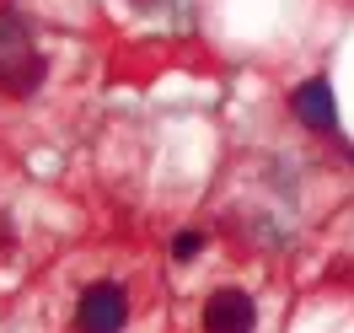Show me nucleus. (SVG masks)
I'll return each mask as SVG.
<instances>
[{
	"label": "nucleus",
	"instance_id": "1",
	"mask_svg": "<svg viewBox=\"0 0 354 333\" xmlns=\"http://www.w3.org/2000/svg\"><path fill=\"white\" fill-rule=\"evenodd\" d=\"M38 81H44V54L32 48L27 22L22 17H0V87L27 97Z\"/></svg>",
	"mask_w": 354,
	"mask_h": 333
},
{
	"label": "nucleus",
	"instance_id": "2",
	"mask_svg": "<svg viewBox=\"0 0 354 333\" xmlns=\"http://www.w3.org/2000/svg\"><path fill=\"white\" fill-rule=\"evenodd\" d=\"M129 323V296L124 285H86L75 301V333H124Z\"/></svg>",
	"mask_w": 354,
	"mask_h": 333
},
{
	"label": "nucleus",
	"instance_id": "3",
	"mask_svg": "<svg viewBox=\"0 0 354 333\" xmlns=\"http://www.w3.org/2000/svg\"><path fill=\"white\" fill-rule=\"evenodd\" d=\"M252 328H258L252 296H242V290H221V296L204 301V333H252Z\"/></svg>",
	"mask_w": 354,
	"mask_h": 333
},
{
	"label": "nucleus",
	"instance_id": "4",
	"mask_svg": "<svg viewBox=\"0 0 354 333\" xmlns=\"http://www.w3.org/2000/svg\"><path fill=\"white\" fill-rule=\"evenodd\" d=\"M295 113L306 118L311 129H338V102H333V87L317 75V81H306V87H295Z\"/></svg>",
	"mask_w": 354,
	"mask_h": 333
},
{
	"label": "nucleus",
	"instance_id": "5",
	"mask_svg": "<svg viewBox=\"0 0 354 333\" xmlns=\"http://www.w3.org/2000/svg\"><path fill=\"white\" fill-rule=\"evenodd\" d=\"M199 253H204V237H199V231H177V242H172V258H177V264H194Z\"/></svg>",
	"mask_w": 354,
	"mask_h": 333
},
{
	"label": "nucleus",
	"instance_id": "6",
	"mask_svg": "<svg viewBox=\"0 0 354 333\" xmlns=\"http://www.w3.org/2000/svg\"><path fill=\"white\" fill-rule=\"evenodd\" d=\"M0 242H11V226H6V221H0Z\"/></svg>",
	"mask_w": 354,
	"mask_h": 333
}]
</instances>
